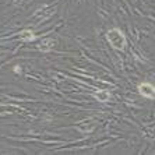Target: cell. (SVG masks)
<instances>
[{
    "mask_svg": "<svg viewBox=\"0 0 155 155\" xmlns=\"http://www.w3.org/2000/svg\"><path fill=\"white\" fill-rule=\"evenodd\" d=\"M106 41L112 45L113 49L116 51H123L127 45L126 36L123 34V31L120 28H112L106 32Z\"/></svg>",
    "mask_w": 155,
    "mask_h": 155,
    "instance_id": "cell-1",
    "label": "cell"
},
{
    "mask_svg": "<svg viewBox=\"0 0 155 155\" xmlns=\"http://www.w3.org/2000/svg\"><path fill=\"white\" fill-rule=\"evenodd\" d=\"M137 90H138V92H140L141 97H144L145 99H151V101L155 99V85L154 84L141 83V84H138Z\"/></svg>",
    "mask_w": 155,
    "mask_h": 155,
    "instance_id": "cell-2",
    "label": "cell"
},
{
    "mask_svg": "<svg viewBox=\"0 0 155 155\" xmlns=\"http://www.w3.org/2000/svg\"><path fill=\"white\" fill-rule=\"evenodd\" d=\"M95 127V122L92 119H87V120H83V122L80 123L78 126H77V129L80 130V131H83V133H90V131H92Z\"/></svg>",
    "mask_w": 155,
    "mask_h": 155,
    "instance_id": "cell-3",
    "label": "cell"
},
{
    "mask_svg": "<svg viewBox=\"0 0 155 155\" xmlns=\"http://www.w3.org/2000/svg\"><path fill=\"white\" fill-rule=\"evenodd\" d=\"M94 97L97 98L99 102H108L110 99V94H109L108 91H97L94 94Z\"/></svg>",
    "mask_w": 155,
    "mask_h": 155,
    "instance_id": "cell-4",
    "label": "cell"
},
{
    "mask_svg": "<svg viewBox=\"0 0 155 155\" xmlns=\"http://www.w3.org/2000/svg\"><path fill=\"white\" fill-rule=\"evenodd\" d=\"M36 38V35L32 32V31H29V29H25V31H22L21 32V39L25 41V42H31Z\"/></svg>",
    "mask_w": 155,
    "mask_h": 155,
    "instance_id": "cell-5",
    "label": "cell"
},
{
    "mask_svg": "<svg viewBox=\"0 0 155 155\" xmlns=\"http://www.w3.org/2000/svg\"><path fill=\"white\" fill-rule=\"evenodd\" d=\"M18 69H20V67H18V66H15V67H14V71L15 73H20V70H18Z\"/></svg>",
    "mask_w": 155,
    "mask_h": 155,
    "instance_id": "cell-6",
    "label": "cell"
}]
</instances>
